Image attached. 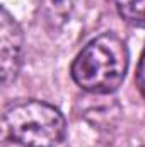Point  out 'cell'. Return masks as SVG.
Returning <instances> with one entry per match:
<instances>
[{
  "label": "cell",
  "mask_w": 145,
  "mask_h": 147,
  "mask_svg": "<svg viewBox=\"0 0 145 147\" xmlns=\"http://www.w3.org/2000/svg\"><path fill=\"white\" fill-rule=\"evenodd\" d=\"M128 70V48L114 33L92 39L73 60L72 79L79 87L94 94L116 91Z\"/></svg>",
  "instance_id": "obj_1"
},
{
  "label": "cell",
  "mask_w": 145,
  "mask_h": 147,
  "mask_svg": "<svg viewBox=\"0 0 145 147\" xmlns=\"http://www.w3.org/2000/svg\"><path fill=\"white\" fill-rule=\"evenodd\" d=\"M65 130L63 115L44 101H19L3 113V134L24 147H55L63 140Z\"/></svg>",
  "instance_id": "obj_2"
},
{
  "label": "cell",
  "mask_w": 145,
  "mask_h": 147,
  "mask_svg": "<svg viewBox=\"0 0 145 147\" xmlns=\"http://www.w3.org/2000/svg\"><path fill=\"white\" fill-rule=\"evenodd\" d=\"M22 53V29L17 21L2 7L0 12V69L2 84L7 86L15 80L21 69Z\"/></svg>",
  "instance_id": "obj_3"
},
{
  "label": "cell",
  "mask_w": 145,
  "mask_h": 147,
  "mask_svg": "<svg viewBox=\"0 0 145 147\" xmlns=\"http://www.w3.org/2000/svg\"><path fill=\"white\" fill-rule=\"evenodd\" d=\"M114 3L128 24L145 28V0H114Z\"/></svg>",
  "instance_id": "obj_4"
},
{
  "label": "cell",
  "mask_w": 145,
  "mask_h": 147,
  "mask_svg": "<svg viewBox=\"0 0 145 147\" xmlns=\"http://www.w3.org/2000/svg\"><path fill=\"white\" fill-rule=\"evenodd\" d=\"M137 86L142 92V96L145 98V48L142 51L140 62H138V69H137Z\"/></svg>",
  "instance_id": "obj_5"
}]
</instances>
